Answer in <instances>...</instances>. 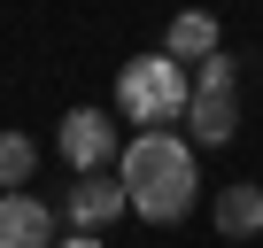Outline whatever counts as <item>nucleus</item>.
I'll return each instance as SVG.
<instances>
[{"label":"nucleus","instance_id":"f257e3e1","mask_svg":"<svg viewBox=\"0 0 263 248\" xmlns=\"http://www.w3.org/2000/svg\"><path fill=\"white\" fill-rule=\"evenodd\" d=\"M116 179H124V202L132 217H147V225H178L194 209V140L186 132H132L124 155H116Z\"/></svg>","mask_w":263,"mask_h":248},{"label":"nucleus","instance_id":"0eeeda50","mask_svg":"<svg viewBox=\"0 0 263 248\" xmlns=\"http://www.w3.org/2000/svg\"><path fill=\"white\" fill-rule=\"evenodd\" d=\"M186 132H194V148H224V140L240 132V101H224V93H194Z\"/></svg>","mask_w":263,"mask_h":248},{"label":"nucleus","instance_id":"20e7f679","mask_svg":"<svg viewBox=\"0 0 263 248\" xmlns=\"http://www.w3.org/2000/svg\"><path fill=\"white\" fill-rule=\"evenodd\" d=\"M132 202H124V179H108V171H93V179H78L70 186V233H93L101 240V225H116Z\"/></svg>","mask_w":263,"mask_h":248},{"label":"nucleus","instance_id":"6e6552de","mask_svg":"<svg viewBox=\"0 0 263 248\" xmlns=\"http://www.w3.org/2000/svg\"><path fill=\"white\" fill-rule=\"evenodd\" d=\"M163 55H171L178 70H186V62H209V55H217V16H201V8L178 16V24L163 31Z\"/></svg>","mask_w":263,"mask_h":248},{"label":"nucleus","instance_id":"f03ea898","mask_svg":"<svg viewBox=\"0 0 263 248\" xmlns=\"http://www.w3.org/2000/svg\"><path fill=\"white\" fill-rule=\"evenodd\" d=\"M116 109L140 132H178L186 109H194V70H178L171 55H132L116 70Z\"/></svg>","mask_w":263,"mask_h":248},{"label":"nucleus","instance_id":"9d476101","mask_svg":"<svg viewBox=\"0 0 263 248\" xmlns=\"http://www.w3.org/2000/svg\"><path fill=\"white\" fill-rule=\"evenodd\" d=\"M232 85H240V55H224V47H217V55L194 70V93H224V101H232Z\"/></svg>","mask_w":263,"mask_h":248},{"label":"nucleus","instance_id":"9b49d317","mask_svg":"<svg viewBox=\"0 0 263 248\" xmlns=\"http://www.w3.org/2000/svg\"><path fill=\"white\" fill-rule=\"evenodd\" d=\"M54 248H101V240H93V233H70V240H54Z\"/></svg>","mask_w":263,"mask_h":248},{"label":"nucleus","instance_id":"39448f33","mask_svg":"<svg viewBox=\"0 0 263 248\" xmlns=\"http://www.w3.org/2000/svg\"><path fill=\"white\" fill-rule=\"evenodd\" d=\"M54 209L39 194H0V248H54Z\"/></svg>","mask_w":263,"mask_h":248},{"label":"nucleus","instance_id":"423d86ee","mask_svg":"<svg viewBox=\"0 0 263 248\" xmlns=\"http://www.w3.org/2000/svg\"><path fill=\"white\" fill-rule=\"evenodd\" d=\"M217 233H224V240H255V233H263V186H255V179L217 186Z\"/></svg>","mask_w":263,"mask_h":248},{"label":"nucleus","instance_id":"1a4fd4ad","mask_svg":"<svg viewBox=\"0 0 263 248\" xmlns=\"http://www.w3.org/2000/svg\"><path fill=\"white\" fill-rule=\"evenodd\" d=\"M31 171H39V148H31L24 132H0V194H24Z\"/></svg>","mask_w":263,"mask_h":248},{"label":"nucleus","instance_id":"7ed1b4c3","mask_svg":"<svg viewBox=\"0 0 263 248\" xmlns=\"http://www.w3.org/2000/svg\"><path fill=\"white\" fill-rule=\"evenodd\" d=\"M116 155H124V132H116L108 109H70V116H62V163H70L78 179L108 171Z\"/></svg>","mask_w":263,"mask_h":248}]
</instances>
